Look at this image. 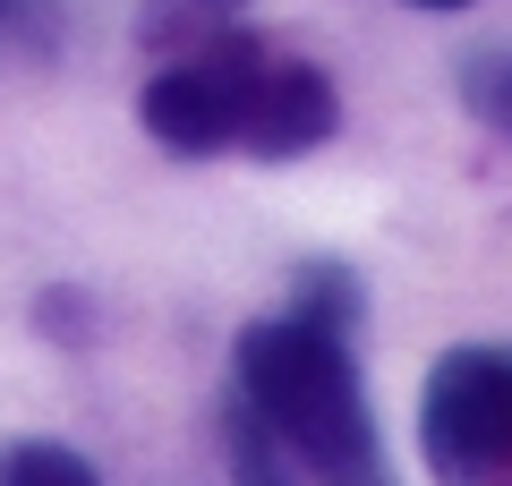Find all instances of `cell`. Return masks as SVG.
<instances>
[{"label":"cell","mask_w":512,"mask_h":486,"mask_svg":"<svg viewBox=\"0 0 512 486\" xmlns=\"http://www.w3.org/2000/svg\"><path fill=\"white\" fill-rule=\"evenodd\" d=\"M231 410L282 452L299 486H393L359 384V342L308 316H265L231 342Z\"/></svg>","instance_id":"cell-1"},{"label":"cell","mask_w":512,"mask_h":486,"mask_svg":"<svg viewBox=\"0 0 512 486\" xmlns=\"http://www.w3.org/2000/svg\"><path fill=\"white\" fill-rule=\"evenodd\" d=\"M419 452L436 486H495L512 469V350L461 342L427 367Z\"/></svg>","instance_id":"cell-2"},{"label":"cell","mask_w":512,"mask_h":486,"mask_svg":"<svg viewBox=\"0 0 512 486\" xmlns=\"http://www.w3.org/2000/svg\"><path fill=\"white\" fill-rule=\"evenodd\" d=\"M248 52L256 35H231V26H214L205 43H188L180 60H163V69L146 77V94H137V120H146V137L163 145V154H239V103H248Z\"/></svg>","instance_id":"cell-3"},{"label":"cell","mask_w":512,"mask_h":486,"mask_svg":"<svg viewBox=\"0 0 512 486\" xmlns=\"http://www.w3.org/2000/svg\"><path fill=\"white\" fill-rule=\"evenodd\" d=\"M333 128H342V86L316 60L282 52V43H256L248 52V103H239V154L291 162V154L333 145Z\"/></svg>","instance_id":"cell-4"},{"label":"cell","mask_w":512,"mask_h":486,"mask_svg":"<svg viewBox=\"0 0 512 486\" xmlns=\"http://www.w3.org/2000/svg\"><path fill=\"white\" fill-rule=\"evenodd\" d=\"M291 316H308V324H325V333H350V342H359V324H367V290H359V273L333 265V256L299 265V273H291Z\"/></svg>","instance_id":"cell-5"},{"label":"cell","mask_w":512,"mask_h":486,"mask_svg":"<svg viewBox=\"0 0 512 486\" xmlns=\"http://www.w3.org/2000/svg\"><path fill=\"white\" fill-rule=\"evenodd\" d=\"M0 486H103V478L86 452L52 444V435H18V444H0Z\"/></svg>","instance_id":"cell-6"},{"label":"cell","mask_w":512,"mask_h":486,"mask_svg":"<svg viewBox=\"0 0 512 486\" xmlns=\"http://www.w3.org/2000/svg\"><path fill=\"white\" fill-rule=\"evenodd\" d=\"M461 103H470V120H487L495 137H512V52L504 43H487V52L461 60Z\"/></svg>","instance_id":"cell-7"},{"label":"cell","mask_w":512,"mask_h":486,"mask_svg":"<svg viewBox=\"0 0 512 486\" xmlns=\"http://www.w3.org/2000/svg\"><path fill=\"white\" fill-rule=\"evenodd\" d=\"M35 324L52 333V342L86 350V342H94V299H86V290H43V299H35Z\"/></svg>","instance_id":"cell-8"},{"label":"cell","mask_w":512,"mask_h":486,"mask_svg":"<svg viewBox=\"0 0 512 486\" xmlns=\"http://www.w3.org/2000/svg\"><path fill=\"white\" fill-rule=\"evenodd\" d=\"M9 26H35V0H0V35Z\"/></svg>","instance_id":"cell-9"},{"label":"cell","mask_w":512,"mask_h":486,"mask_svg":"<svg viewBox=\"0 0 512 486\" xmlns=\"http://www.w3.org/2000/svg\"><path fill=\"white\" fill-rule=\"evenodd\" d=\"M188 18H222V9H248V0H180Z\"/></svg>","instance_id":"cell-10"},{"label":"cell","mask_w":512,"mask_h":486,"mask_svg":"<svg viewBox=\"0 0 512 486\" xmlns=\"http://www.w3.org/2000/svg\"><path fill=\"white\" fill-rule=\"evenodd\" d=\"M410 9H470V0H410Z\"/></svg>","instance_id":"cell-11"}]
</instances>
